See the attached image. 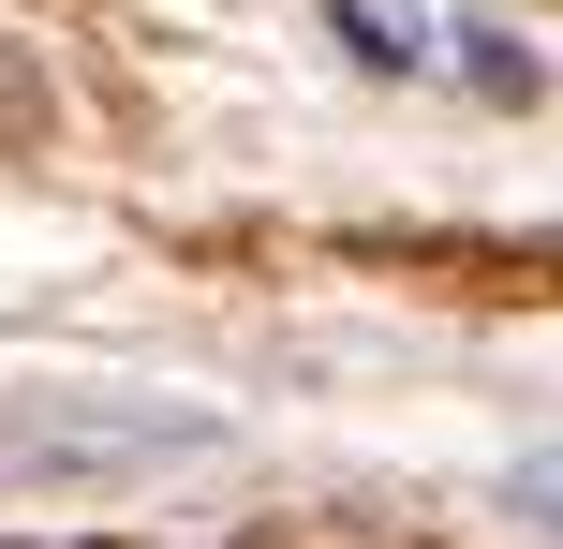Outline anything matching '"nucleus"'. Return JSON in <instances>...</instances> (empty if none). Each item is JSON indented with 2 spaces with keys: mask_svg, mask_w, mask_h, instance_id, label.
Wrapping results in <instances>:
<instances>
[{
  "mask_svg": "<svg viewBox=\"0 0 563 549\" xmlns=\"http://www.w3.org/2000/svg\"><path fill=\"white\" fill-rule=\"evenodd\" d=\"M327 15L371 75L460 89V105H534V45H519L505 0H327Z\"/></svg>",
  "mask_w": 563,
  "mask_h": 549,
  "instance_id": "1",
  "label": "nucleus"
}]
</instances>
